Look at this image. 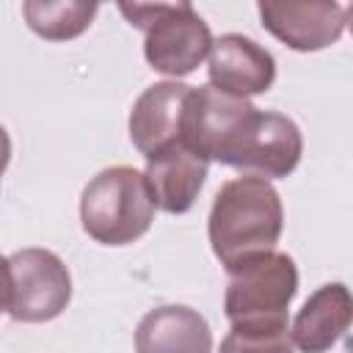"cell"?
<instances>
[{"label": "cell", "mask_w": 353, "mask_h": 353, "mask_svg": "<svg viewBox=\"0 0 353 353\" xmlns=\"http://www.w3.org/2000/svg\"><path fill=\"white\" fill-rule=\"evenodd\" d=\"M284 229V207L279 190L262 176H237L215 193L207 234L212 254L223 268L273 251Z\"/></svg>", "instance_id": "6da1fadb"}, {"label": "cell", "mask_w": 353, "mask_h": 353, "mask_svg": "<svg viewBox=\"0 0 353 353\" xmlns=\"http://www.w3.org/2000/svg\"><path fill=\"white\" fill-rule=\"evenodd\" d=\"M154 199L143 171L132 165L102 168L80 196L83 232L102 245H130L152 229Z\"/></svg>", "instance_id": "7a4b0ae2"}, {"label": "cell", "mask_w": 353, "mask_h": 353, "mask_svg": "<svg viewBox=\"0 0 353 353\" xmlns=\"http://www.w3.org/2000/svg\"><path fill=\"white\" fill-rule=\"evenodd\" d=\"M119 11L143 30V55L160 74L185 77L210 55L212 33L190 3H121Z\"/></svg>", "instance_id": "3957f363"}, {"label": "cell", "mask_w": 353, "mask_h": 353, "mask_svg": "<svg viewBox=\"0 0 353 353\" xmlns=\"http://www.w3.org/2000/svg\"><path fill=\"white\" fill-rule=\"evenodd\" d=\"M301 154H303V135L290 116L251 108L221 138L210 163L215 160L221 165L270 182L290 176L298 168Z\"/></svg>", "instance_id": "277c9868"}, {"label": "cell", "mask_w": 353, "mask_h": 353, "mask_svg": "<svg viewBox=\"0 0 353 353\" xmlns=\"http://www.w3.org/2000/svg\"><path fill=\"white\" fill-rule=\"evenodd\" d=\"M223 312L229 323L240 320H287L298 292V268L290 254L262 251L226 268Z\"/></svg>", "instance_id": "5b68a950"}, {"label": "cell", "mask_w": 353, "mask_h": 353, "mask_svg": "<svg viewBox=\"0 0 353 353\" xmlns=\"http://www.w3.org/2000/svg\"><path fill=\"white\" fill-rule=\"evenodd\" d=\"M11 303L17 323H50L72 301V276L63 259L47 248H22L8 256Z\"/></svg>", "instance_id": "8992f818"}, {"label": "cell", "mask_w": 353, "mask_h": 353, "mask_svg": "<svg viewBox=\"0 0 353 353\" xmlns=\"http://www.w3.org/2000/svg\"><path fill=\"white\" fill-rule=\"evenodd\" d=\"M262 28L295 52H317L336 44L347 25V6L312 0V3H259Z\"/></svg>", "instance_id": "52a82bcc"}, {"label": "cell", "mask_w": 353, "mask_h": 353, "mask_svg": "<svg viewBox=\"0 0 353 353\" xmlns=\"http://www.w3.org/2000/svg\"><path fill=\"white\" fill-rule=\"evenodd\" d=\"M207 58H210L207 63L210 85L232 97L248 99L265 94L276 80L273 55L262 44L240 33H223L212 39Z\"/></svg>", "instance_id": "ba28073f"}, {"label": "cell", "mask_w": 353, "mask_h": 353, "mask_svg": "<svg viewBox=\"0 0 353 353\" xmlns=\"http://www.w3.org/2000/svg\"><path fill=\"white\" fill-rule=\"evenodd\" d=\"M190 91L193 85H185L179 80H163L149 85L132 102L127 127L132 146L143 157H152L165 146L182 141V124H185Z\"/></svg>", "instance_id": "9c48e42d"}, {"label": "cell", "mask_w": 353, "mask_h": 353, "mask_svg": "<svg viewBox=\"0 0 353 353\" xmlns=\"http://www.w3.org/2000/svg\"><path fill=\"white\" fill-rule=\"evenodd\" d=\"M210 160L201 157L196 149H190L185 141H176L165 146L163 152L146 157V182L154 199V207L168 212V215H182L188 212L199 190L204 188Z\"/></svg>", "instance_id": "30bf717a"}, {"label": "cell", "mask_w": 353, "mask_h": 353, "mask_svg": "<svg viewBox=\"0 0 353 353\" xmlns=\"http://www.w3.org/2000/svg\"><path fill=\"white\" fill-rule=\"evenodd\" d=\"M135 353H212V331L190 306H157L135 328Z\"/></svg>", "instance_id": "8fae6325"}, {"label": "cell", "mask_w": 353, "mask_h": 353, "mask_svg": "<svg viewBox=\"0 0 353 353\" xmlns=\"http://www.w3.org/2000/svg\"><path fill=\"white\" fill-rule=\"evenodd\" d=\"M350 292L342 281L323 284L306 298L290 325L292 347H298L301 353L331 350L350 328Z\"/></svg>", "instance_id": "7c38bea8"}, {"label": "cell", "mask_w": 353, "mask_h": 353, "mask_svg": "<svg viewBox=\"0 0 353 353\" xmlns=\"http://www.w3.org/2000/svg\"><path fill=\"white\" fill-rule=\"evenodd\" d=\"M99 6L97 3H83V0H28L22 3V17L28 28L47 39V41H66L80 33H85L97 17Z\"/></svg>", "instance_id": "4fadbf2b"}, {"label": "cell", "mask_w": 353, "mask_h": 353, "mask_svg": "<svg viewBox=\"0 0 353 353\" xmlns=\"http://www.w3.org/2000/svg\"><path fill=\"white\" fill-rule=\"evenodd\" d=\"M218 353H295L287 320H240L232 323Z\"/></svg>", "instance_id": "5bb4252c"}, {"label": "cell", "mask_w": 353, "mask_h": 353, "mask_svg": "<svg viewBox=\"0 0 353 353\" xmlns=\"http://www.w3.org/2000/svg\"><path fill=\"white\" fill-rule=\"evenodd\" d=\"M11 303V270H8V256L0 254V314L8 312Z\"/></svg>", "instance_id": "9a60e30c"}, {"label": "cell", "mask_w": 353, "mask_h": 353, "mask_svg": "<svg viewBox=\"0 0 353 353\" xmlns=\"http://www.w3.org/2000/svg\"><path fill=\"white\" fill-rule=\"evenodd\" d=\"M8 160H11V138H8L6 127L0 124V179H3V174L8 168Z\"/></svg>", "instance_id": "2e32d148"}]
</instances>
